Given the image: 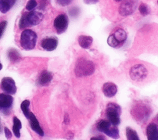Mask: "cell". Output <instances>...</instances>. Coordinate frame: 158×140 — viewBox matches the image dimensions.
Instances as JSON below:
<instances>
[{"mask_svg": "<svg viewBox=\"0 0 158 140\" xmlns=\"http://www.w3.org/2000/svg\"><path fill=\"white\" fill-rule=\"evenodd\" d=\"M13 104V98L9 94L0 93V112L4 115L10 113Z\"/></svg>", "mask_w": 158, "mask_h": 140, "instance_id": "obj_10", "label": "cell"}, {"mask_svg": "<svg viewBox=\"0 0 158 140\" xmlns=\"http://www.w3.org/2000/svg\"><path fill=\"white\" fill-rule=\"evenodd\" d=\"M2 64L1 63V61H0V71L2 69Z\"/></svg>", "mask_w": 158, "mask_h": 140, "instance_id": "obj_36", "label": "cell"}, {"mask_svg": "<svg viewBox=\"0 0 158 140\" xmlns=\"http://www.w3.org/2000/svg\"><path fill=\"white\" fill-rule=\"evenodd\" d=\"M69 14L72 17H77L80 14V9L77 7H73L70 9Z\"/></svg>", "mask_w": 158, "mask_h": 140, "instance_id": "obj_27", "label": "cell"}, {"mask_svg": "<svg viewBox=\"0 0 158 140\" xmlns=\"http://www.w3.org/2000/svg\"><path fill=\"white\" fill-rule=\"evenodd\" d=\"M43 18V14L38 11L31 10L29 12H25L19 20V27L23 29L28 27L36 26L42 21Z\"/></svg>", "mask_w": 158, "mask_h": 140, "instance_id": "obj_3", "label": "cell"}, {"mask_svg": "<svg viewBox=\"0 0 158 140\" xmlns=\"http://www.w3.org/2000/svg\"><path fill=\"white\" fill-rule=\"evenodd\" d=\"M52 79V75L51 72L44 70L40 74L37 80V84L40 86H46L50 84Z\"/></svg>", "mask_w": 158, "mask_h": 140, "instance_id": "obj_16", "label": "cell"}, {"mask_svg": "<svg viewBox=\"0 0 158 140\" xmlns=\"http://www.w3.org/2000/svg\"><path fill=\"white\" fill-rule=\"evenodd\" d=\"M126 137L128 140H139V136L136 131L131 128L127 126L125 129Z\"/></svg>", "mask_w": 158, "mask_h": 140, "instance_id": "obj_22", "label": "cell"}, {"mask_svg": "<svg viewBox=\"0 0 158 140\" xmlns=\"http://www.w3.org/2000/svg\"><path fill=\"white\" fill-rule=\"evenodd\" d=\"M102 90L105 96L112 98L114 96L117 92V86L113 82H106L102 86Z\"/></svg>", "mask_w": 158, "mask_h": 140, "instance_id": "obj_13", "label": "cell"}, {"mask_svg": "<svg viewBox=\"0 0 158 140\" xmlns=\"http://www.w3.org/2000/svg\"><path fill=\"white\" fill-rule=\"evenodd\" d=\"M7 25V21H2L0 23V39L2 37Z\"/></svg>", "mask_w": 158, "mask_h": 140, "instance_id": "obj_28", "label": "cell"}, {"mask_svg": "<svg viewBox=\"0 0 158 140\" xmlns=\"http://www.w3.org/2000/svg\"><path fill=\"white\" fill-rule=\"evenodd\" d=\"M84 3L86 4H94L99 2V0H83Z\"/></svg>", "mask_w": 158, "mask_h": 140, "instance_id": "obj_31", "label": "cell"}, {"mask_svg": "<svg viewBox=\"0 0 158 140\" xmlns=\"http://www.w3.org/2000/svg\"><path fill=\"white\" fill-rule=\"evenodd\" d=\"M95 71L94 63L85 58H79L75 64L74 72L76 77H83L92 75Z\"/></svg>", "mask_w": 158, "mask_h": 140, "instance_id": "obj_2", "label": "cell"}, {"mask_svg": "<svg viewBox=\"0 0 158 140\" xmlns=\"http://www.w3.org/2000/svg\"><path fill=\"white\" fill-rule=\"evenodd\" d=\"M114 1H117V2H118V1H121L122 0H114Z\"/></svg>", "mask_w": 158, "mask_h": 140, "instance_id": "obj_37", "label": "cell"}, {"mask_svg": "<svg viewBox=\"0 0 158 140\" xmlns=\"http://www.w3.org/2000/svg\"><path fill=\"white\" fill-rule=\"evenodd\" d=\"M2 131V125H1V120H0V133Z\"/></svg>", "mask_w": 158, "mask_h": 140, "instance_id": "obj_35", "label": "cell"}, {"mask_svg": "<svg viewBox=\"0 0 158 140\" xmlns=\"http://www.w3.org/2000/svg\"><path fill=\"white\" fill-rule=\"evenodd\" d=\"M46 0H41V6L44 7L45 4H46Z\"/></svg>", "mask_w": 158, "mask_h": 140, "instance_id": "obj_34", "label": "cell"}, {"mask_svg": "<svg viewBox=\"0 0 158 140\" xmlns=\"http://www.w3.org/2000/svg\"><path fill=\"white\" fill-rule=\"evenodd\" d=\"M114 38L119 44L120 47L123 45L127 39V34L122 28H118L113 33H112Z\"/></svg>", "mask_w": 158, "mask_h": 140, "instance_id": "obj_17", "label": "cell"}, {"mask_svg": "<svg viewBox=\"0 0 158 140\" xmlns=\"http://www.w3.org/2000/svg\"><path fill=\"white\" fill-rule=\"evenodd\" d=\"M69 25V18L65 14L58 15L54 20V26L57 34H60L64 33Z\"/></svg>", "mask_w": 158, "mask_h": 140, "instance_id": "obj_9", "label": "cell"}, {"mask_svg": "<svg viewBox=\"0 0 158 140\" xmlns=\"http://www.w3.org/2000/svg\"><path fill=\"white\" fill-rule=\"evenodd\" d=\"M138 10L142 16H147L150 14V9L145 3H141L138 7Z\"/></svg>", "mask_w": 158, "mask_h": 140, "instance_id": "obj_24", "label": "cell"}, {"mask_svg": "<svg viewBox=\"0 0 158 140\" xmlns=\"http://www.w3.org/2000/svg\"><path fill=\"white\" fill-rule=\"evenodd\" d=\"M90 139H92V140H93V139H99V140H101V139H106V138L103 136H94V137L91 138Z\"/></svg>", "mask_w": 158, "mask_h": 140, "instance_id": "obj_32", "label": "cell"}, {"mask_svg": "<svg viewBox=\"0 0 158 140\" xmlns=\"http://www.w3.org/2000/svg\"><path fill=\"white\" fill-rule=\"evenodd\" d=\"M122 113L120 106L115 103H109L106 106V115L107 120L115 126L120 123V115Z\"/></svg>", "mask_w": 158, "mask_h": 140, "instance_id": "obj_4", "label": "cell"}, {"mask_svg": "<svg viewBox=\"0 0 158 140\" xmlns=\"http://www.w3.org/2000/svg\"><path fill=\"white\" fill-rule=\"evenodd\" d=\"M148 74L146 68L142 64H136L133 66L129 71L130 77L136 82H141L145 79Z\"/></svg>", "mask_w": 158, "mask_h": 140, "instance_id": "obj_7", "label": "cell"}, {"mask_svg": "<svg viewBox=\"0 0 158 140\" xmlns=\"http://www.w3.org/2000/svg\"><path fill=\"white\" fill-rule=\"evenodd\" d=\"M98 130L104 133L107 136L113 138L117 139L119 138V130L117 126L113 125L109 120H101L96 125Z\"/></svg>", "mask_w": 158, "mask_h": 140, "instance_id": "obj_6", "label": "cell"}, {"mask_svg": "<svg viewBox=\"0 0 158 140\" xmlns=\"http://www.w3.org/2000/svg\"><path fill=\"white\" fill-rule=\"evenodd\" d=\"M107 42L108 44V45L111 47H113V48H117V47H120L119 44L117 43V42L115 40V39L114 38L112 34H110L107 39Z\"/></svg>", "mask_w": 158, "mask_h": 140, "instance_id": "obj_25", "label": "cell"}, {"mask_svg": "<svg viewBox=\"0 0 158 140\" xmlns=\"http://www.w3.org/2000/svg\"><path fill=\"white\" fill-rule=\"evenodd\" d=\"M4 133H5V136L6 137V138L7 139H10L12 137V133L10 131V130L7 128V127H4Z\"/></svg>", "mask_w": 158, "mask_h": 140, "instance_id": "obj_30", "label": "cell"}, {"mask_svg": "<svg viewBox=\"0 0 158 140\" xmlns=\"http://www.w3.org/2000/svg\"><path fill=\"white\" fill-rule=\"evenodd\" d=\"M1 89L6 93L14 95L17 91V87L14 80L9 77H4L1 82Z\"/></svg>", "mask_w": 158, "mask_h": 140, "instance_id": "obj_11", "label": "cell"}, {"mask_svg": "<svg viewBox=\"0 0 158 140\" xmlns=\"http://www.w3.org/2000/svg\"><path fill=\"white\" fill-rule=\"evenodd\" d=\"M64 122L65 123H69V117L68 116V114H66L65 115V117H64Z\"/></svg>", "mask_w": 158, "mask_h": 140, "instance_id": "obj_33", "label": "cell"}, {"mask_svg": "<svg viewBox=\"0 0 158 140\" xmlns=\"http://www.w3.org/2000/svg\"><path fill=\"white\" fill-rule=\"evenodd\" d=\"M37 41L36 33L31 29H25L20 36V45L26 50H30L35 48Z\"/></svg>", "mask_w": 158, "mask_h": 140, "instance_id": "obj_5", "label": "cell"}, {"mask_svg": "<svg viewBox=\"0 0 158 140\" xmlns=\"http://www.w3.org/2000/svg\"><path fill=\"white\" fill-rule=\"evenodd\" d=\"M37 6V2L36 0H28L26 5V9L28 11L33 10Z\"/></svg>", "mask_w": 158, "mask_h": 140, "instance_id": "obj_26", "label": "cell"}, {"mask_svg": "<svg viewBox=\"0 0 158 140\" xmlns=\"http://www.w3.org/2000/svg\"><path fill=\"white\" fill-rule=\"evenodd\" d=\"M157 4H158V0H157Z\"/></svg>", "mask_w": 158, "mask_h": 140, "instance_id": "obj_38", "label": "cell"}, {"mask_svg": "<svg viewBox=\"0 0 158 140\" xmlns=\"http://www.w3.org/2000/svg\"><path fill=\"white\" fill-rule=\"evenodd\" d=\"M22 128V123L20 120L15 116L13 117V126L12 130L15 136L17 138L20 137V130Z\"/></svg>", "mask_w": 158, "mask_h": 140, "instance_id": "obj_20", "label": "cell"}, {"mask_svg": "<svg viewBox=\"0 0 158 140\" xmlns=\"http://www.w3.org/2000/svg\"><path fill=\"white\" fill-rule=\"evenodd\" d=\"M93 41V39L90 36L80 35L78 37V42L80 46L84 49H89Z\"/></svg>", "mask_w": 158, "mask_h": 140, "instance_id": "obj_18", "label": "cell"}, {"mask_svg": "<svg viewBox=\"0 0 158 140\" xmlns=\"http://www.w3.org/2000/svg\"><path fill=\"white\" fill-rule=\"evenodd\" d=\"M58 45V40L55 37H47L44 39L41 44V47L46 51H52L56 49Z\"/></svg>", "mask_w": 158, "mask_h": 140, "instance_id": "obj_12", "label": "cell"}, {"mask_svg": "<svg viewBox=\"0 0 158 140\" xmlns=\"http://www.w3.org/2000/svg\"><path fill=\"white\" fill-rule=\"evenodd\" d=\"M146 136L148 140H158V126L155 123H150L146 127Z\"/></svg>", "mask_w": 158, "mask_h": 140, "instance_id": "obj_14", "label": "cell"}, {"mask_svg": "<svg viewBox=\"0 0 158 140\" xmlns=\"http://www.w3.org/2000/svg\"><path fill=\"white\" fill-rule=\"evenodd\" d=\"M130 114L135 121L144 123L148 119L151 114V107L147 103L137 102L132 106Z\"/></svg>", "mask_w": 158, "mask_h": 140, "instance_id": "obj_1", "label": "cell"}, {"mask_svg": "<svg viewBox=\"0 0 158 140\" xmlns=\"http://www.w3.org/2000/svg\"><path fill=\"white\" fill-rule=\"evenodd\" d=\"M29 120H30V125L31 126V128L35 131L38 134H39L41 136H44V131L43 130V129L41 128L40 123L38 122V120H37V119L36 118L35 115L31 112L29 118H28Z\"/></svg>", "mask_w": 158, "mask_h": 140, "instance_id": "obj_15", "label": "cell"}, {"mask_svg": "<svg viewBox=\"0 0 158 140\" xmlns=\"http://www.w3.org/2000/svg\"><path fill=\"white\" fill-rule=\"evenodd\" d=\"M17 0H0V11L3 13H7L15 4Z\"/></svg>", "mask_w": 158, "mask_h": 140, "instance_id": "obj_19", "label": "cell"}, {"mask_svg": "<svg viewBox=\"0 0 158 140\" xmlns=\"http://www.w3.org/2000/svg\"><path fill=\"white\" fill-rule=\"evenodd\" d=\"M7 56L9 59L13 63H16L19 61L21 58L20 55L19 53V52L14 49L9 50L7 52Z\"/></svg>", "mask_w": 158, "mask_h": 140, "instance_id": "obj_21", "label": "cell"}, {"mask_svg": "<svg viewBox=\"0 0 158 140\" xmlns=\"http://www.w3.org/2000/svg\"><path fill=\"white\" fill-rule=\"evenodd\" d=\"M118 7V13L122 17L131 15L136 9L138 0H122Z\"/></svg>", "mask_w": 158, "mask_h": 140, "instance_id": "obj_8", "label": "cell"}, {"mask_svg": "<svg viewBox=\"0 0 158 140\" xmlns=\"http://www.w3.org/2000/svg\"><path fill=\"white\" fill-rule=\"evenodd\" d=\"M57 3L61 6H67L69 5L73 0H56Z\"/></svg>", "mask_w": 158, "mask_h": 140, "instance_id": "obj_29", "label": "cell"}, {"mask_svg": "<svg viewBox=\"0 0 158 140\" xmlns=\"http://www.w3.org/2000/svg\"><path fill=\"white\" fill-rule=\"evenodd\" d=\"M30 104V101L28 99H25L20 104V108L23 112V114L27 119H28L30 114L31 113V112L29 110Z\"/></svg>", "mask_w": 158, "mask_h": 140, "instance_id": "obj_23", "label": "cell"}]
</instances>
